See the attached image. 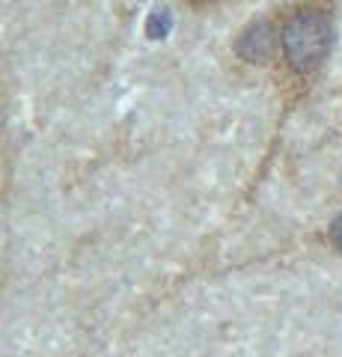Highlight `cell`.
<instances>
[{"mask_svg":"<svg viewBox=\"0 0 342 357\" xmlns=\"http://www.w3.org/2000/svg\"><path fill=\"white\" fill-rule=\"evenodd\" d=\"M191 6H196V9H205V6H215V3H220V0H187Z\"/></svg>","mask_w":342,"mask_h":357,"instance_id":"4","label":"cell"},{"mask_svg":"<svg viewBox=\"0 0 342 357\" xmlns=\"http://www.w3.org/2000/svg\"><path fill=\"white\" fill-rule=\"evenodd\" d=\"M330 244L342 253V211H339V218L334 220V227H330Z\"/></svg>","mask_w":342,"mask_h":357,"instance_id":"3","label":"cell"},{"mask_svg":"<svg viewBox=\"0 0 342 357\" xmlns=\"http://www.w3.org/2000/svg\"><path fill=\"white\" fill-rule=\"evenodd\" d=\"M235 54L244 63H268L280 54V30L277 18H259L241 30L235 42Z\"/></svg>","mask_w":342,"mask_h":357,"instance_id":"2","label":"cell"},{"mask_svg":"<svg viewBox=\"0 0 342 357\" xmlns=\"http://www.w3.org/2000/svg\"><path fill=\"white\" fill-rule=\"evenodd\" d=\"M280 57L297 81L313 77L334 48V6L330 0H297L277 15Z\"/></svg>","mask_w":342,"mask_h":357,"instance_id":"1","label":"cell"}]
</instances>
